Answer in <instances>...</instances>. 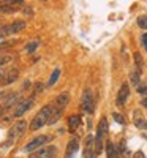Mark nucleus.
<instances>
[{
	"label": "nucleus",
	"instance_id": "nucleus-1",
	"mask_svg": "<svg viewBox=\"0 0 147 158\" xmlns=\"http://www.w3.org/2000/svg\"><path fill=\"white\" fill-rule=\"evenodd\" d=\"M51 111H52V104H44V106L40 109V112L32 118V122H30V131H36V130L41 128L43 125H46L48 120H49Z\"/></svg>",
	"mask_w": 147,
	"mask_h": 158
},
{
	"label": "nucleus",
	"instance_id": "nucleus-2",
	"mask_svg": "<svg viewBox=\"0 0 147 158\" xmlns=\"http://www.w3.org/2000/svg\"><path fill=\"white\" fill-rule=\"evenodd\" d=\"M25 27H27V22L22 21V19H16V21H13V22L8 24V25L0 27V32H2L3 35H15V33L22 32Z\"/></svg>",
	"mask_w": 147,
	"mask_h": 158
},
{
	"label": "nucleus",
	"instance_id": "nucleus-3",
	"mask_svg": "<svg viewBox=\"0 0 147 158\" xmlns=\"http://www.w3.org/2000/svg\"><path fill=\"white\" fill-rule=\"evenodd\" d=\"M106 131H108V122H106V118H101L100 123H98V128H97V136H95V150H97V153H101V150H103V139H104Z\"/></svg>",
	"mask_w": 147,
	"mask_h": 158
},
{
	"label": "nucleus",
	"instance_id": "nucleus-4",
	"mask_svg": "<svg viewBox=\"0 0 147 158\" xmlns=\"http://www.w3.org/2000/svg\"><path fill=\"white\" fill-rule=\"evenodd\" d=\"M81 108H82L86 112H89V114L93 112V109H95V100H93L92 90H89V89L84 90L82 98H81Z\"/></svg>",
	"mask_w": 147,
	"mask_h": 158
},
{
	"label": "nucleus",
	"instance_id": "nucleus-5",
	"mask_svg": "<svg viewBox=\"0 0 147 158\" xmlns=\"http://www.w3.org/2000/svg\"><path fill=\"white\" fill-rule=\"evenodd\" d=\"M25 130H27V122L18 120L15 125H13V128H10V131H8V141H11V138H13V141H15L16 138L22 136L25 133Z\"/></svg>",
	"mask_w": 147,
	"mask_h": 158
},
{
	"label": "nucleus",
	"instance_id": "nucleus-6",
	"mask_svg": "<svg viewBox=\"0 0 147 158\" xmlns=\"http://www.w3.org/2000/svg\"><path fill=\"white\" fill-rule=\"evenodd\" d=\"M51 141V138L48 136V135H40L38 138H35V139H32L27 146L24 147V150L25 152H35L36 149H40V147H43L46 142H49Z\"/></svg>",
	"mask_w": 147,
	"mask_h": 158
},
{
	"label": "nucleus",
	"instance_id": "nucleus-7",
	"mask_svg": "<svg viewBox=\"0 0 147 158\" xmlns=\"http://www.w3.org/2000/svg\"><path fill=\"white\" fill-rule=\"evenodd\" d=\"M56 153H57V149L54 146H44V147L36 149L30 155V158H54Z\"/></svg>",
	"mask_w": 147,
	"mask_h": 158
},
{
	"label": "nucleus",
	"instance_id": "nucleus-8",
	"mask_svg": "<svg viewBox=\"0 0 147 158\" xmlns=\"http://www.w3.org/2000/svg\"><path fill=\"white\" fill-rule=\"evenodd\" d=\"M33 101H35V98H33V97H30V98H27V100H22V101L18 104V106H16L15 112H13V117H15V118H19V117H22L25 112H27V111L32 108Z\"/></svg>",
	"mask_w": 147,
	"mask_h": 158
},
{
	"label": "nucleus",
	"instance_id": "nucleus-9",
	"mask_svg": "<svg viewBox=\"0 0 147 158\" xmlns=\"http://www.w3.org/2000/svg\"><path fill=\"white\" fill-rule=\"evenodd\" d=\"M128 97H130V85H128L127 82H124L122 85H120L119 92H117V97H116V104H117V106H120V108L125 106V103H127Z\"/></svg>",
	"mask_w": 147,
	"mask_h": 158
},
{
	"label": "nucleus",
	"instance_id": "nucleus-10",
	"mask_svg": "<svg viewBox=\"0 0 147 158\" xmlns=\"http://www.w3.org/2000/svg\"><path fill=\"white\" fill-rule=\"evenodd\" d=\"M21 98H22L21 92H11V94L6 97L5 103H3V109H10L13 106H18V104L21 103Z\"/></svg>",
	"mask_w": 147,
	"mask_h": 158
},
{
	"label": "nucleus",
	"instance_id": "nucleus-11",
	"mask_svg": "<svg viewBox=\"0 0 147 158\" xmlns=\"http://www.w3.org/2000/svg\"><path fill=\"white\" fill-rule=\"evenodd\" d=\"M70 103V94L68 92H62V94H59L57 97H56V100H54V106H57V108H62V109H65L66 108V104Z\"/></svg>",
	"mask_w": 147,
	"mask_h": 158
},
{
	"label": "nucleus",
	"instance_id": "nucleus-12",
	"mask_svg": "<svg viewBox=\"0 0 147 158\" xmlns=\"http://www.w3.org/2000/svg\"><path fill=\"white\" fill-rule=\"evenodd\" d=\"M18 77H19V70H18V68L10 70V71L5 74V77L2 79V82H0V84L10 85V84H13V82H16V81H18Z\"/></svg>",
	"mask_w": 147,
	"mask_h": 158
},
{
	"label": "nucleus",
	"instance_id": "nucleus-13",
	"mask_svg": "<svg viewBox=\"0 0 147 158\" xmlns=\"http://www.w3.org/2000/svg\"><path fill=\"white\" fill-rule=\"evenodd\" d=\"M63 114V109L62 108H57L52 104V111H51V115H49V120H48V125H54L60 120V117Z\"/></svg>",
	"mask_w": 147,
	"mask_h": 158
},
{
	"label": "nucleus",
	"instance_id": "nucleus-14",
	"mask_svg": "<svg viewBox=\"0 0 147 158\" xmlns=\"http://www.w3.org/2000/svg\"><path fill=\"white\" fill-rule=\"evenodd\" d=\"M78 149H79V141L76 139V138H73L70 142H68V146H66V150H65V158H73V155L78 152Z\"/></svg>",
	"mask_w": 147,
	"mask_h": 158
},
{
	"label": "nucleus",
	"instance_id": "nucleus-15",
	"mask_svg": "<svg viewBox=\"0 0 147 158\" xmlns=\"http://www.w3.org/2000/svg\"><path fill=\"white\" fill-rule=\"evenodd\" d=\"M79 125H81V115L71 114L68 117V128H70V131H76L79 128Z\"/></svg>",
	"mask_w": 147,
	"mask_h": 158
},
{
	"label": "nucleus",
	"instance_id": "nucleus-16",
	"mask_svg": "<svg viewBox=\"0 0 147 158\" xmlns=\"http://www.w3.org/2000/svg\"><path fill=\"white\" fill-rule=\"evenodd\" d=\"M135 125L139 128V130H147V122L144 120V117L139 114V111H135V118H133Z\"/></svg>",
	"mask_w": 147,
	"mask_h": 158
},
{
	"label": "nucleus",
	"instance_id": "nucleus-17",
	"mask_svg": "<svg viewBox=\"0 0 147 158\" xmlns=\"http://www.w3.org/2000/svg\"><path fill=\"white\" fill-rule=\"evenodd\" d=\"M59 77H60V68L59 67H56L54 68V71H52L51 73V76H49V79H48V87H52V85H54L57 81H59Z\"/></svg>",
	"mask_w": 147,
	"mask_h": 158
},
{
	"label": "nucleus",
	"instance_id": "nucleus-18",
	"mask_svg": "<svg viewBox=\"0 0 147 158\" xmlns=\"http://www.w3.org/2000/svg\"><path fill=\"white\" fill-rule=\"evenodd\" d=\"M18 11V6H13V5H5V3H0V13L2 15H15Z\"/></svg>",
	"mask_w": 147,
	"mask_h": 158
},
{
	"label": "nucleus",
	"instance_id": "nucleus-19",
	"mask_svg": "<svg viewBox=\"0 0 147 158\" xmlns=\"http://www.w3.org/2000/svg\"><path fill=\"white\" fill-rule=\"evenodd\" d=\"M38 46H40V40H32V41L25 46V52H27V54H33L38 49Z\"/></svg>",
	"mask_w": 147,
	"mask_h": 158
},
{
	"label": "nucleus",
	"instance_id": "nucleus-20",
	"mask_svg": "<svg viewBox=\"0 0 147 158\" xmlns=\"http://www.w3.org/2000/svg\"><path fill=\"white\" fill-rule=\"evenodd\" d=\"M135 63H136V68H138V71L141 73V71H142L144 60H142V56L139 54V52H135Z\"/></svg>",
	"mask_w": 147,
	"mask_h": 158
},
{
	"label": "nucleus",
	"instance_id": "nucleus-21",
	"mask_svg": "<svg viewBox=\"0 0 147 158\" xmlns=\"http://www.w3.org/2000/svg\"><path fill=\"white\" fill-rule=\"evenodd\" d=\"M139 77H141V73L136 70V71H133V73H130V81H131V84H135L136 87L139 85Z\"/></svg>",
	"mask_w": 147,
	"mask_h": 158
},
{
	"label": "nucleus",
	"instance_id": "nucleus-22",
	"mask_svg": "<svg viewBox=\"0 0 147 158\" xmlns=\"http://www.w3.org/2000/svg\"><path fill=\"white\" fill-rule=\"evenodd\" d=\"M2 3L13 5V6H19V5H24L25 2H24V0H2Z\"/></svg>",
	"mask_w": 147,
	"mask_h": 158
},
{
	"label": "nucleus",
	"instance_id": "nucleus-23",
	"mask_svg": "<svg viewBox=\"0 0 147 158\" xmlns=\"http://www.w3.org/2000/svg\"><path fill=\"white\" fill-rule=\"evenodd\" d=\"M93 146H95V138L92 135H89L86 138V149H93Z\"/></svg>",
	"mask_w": 147,
	"mask_h": 158
},
{
	"label": "nucleus",
	"instance_id": "nucleus-24",
	"mask_svg": "<svg viewBox=\"0 0 147 158\" xmlns=\"http://www.w3.org/2000/svg\"><path fill=\"white\" fill-rule=\"evenodd\" d=\"M138 25H139V29L147 30V16H139L138 18Z\"/></svg>",
	"mask_w": 147,
	"mask_h": 158
},
{
	"label": "nucleus",
	"instance_id": "nucleus-25",
	"mask_svg": "<svg viewBox=\"0 0 147 158\" xmlns=\"http://www.w3.org/2000/svg\"><path fill=\"white\" fill-rule=\"evenodd\" d=\"M11 60H13V57H11V56H2V57H0V68H3L5 65H6V63H10Z\"/></svg>",
	"mask_w": 147,
	"mask_h": 158
},
{
	"label": "nucleus",
	"instance_id": "nucleus-26",
	"mask_svg": "<svg viewBox=\"0 0 147 158\" xmlns=\"http://www.w3.org/2000/svg\"><path fill=\"white\" fill-rule=\"evenodd\" d=\"M112 117H114V120H116L117 123H120V125H125V118H124V115H122V114H117V112H114V114H112Z\"/></svg>",
	"mask_w": 147,
	"mask_h": 158
},
{
	"label": "nucleus",
	"instance_id": "nucleus-27",
	"mask_svg": "<svg viewBox=\"0 0 147 158\" xmlns=\"http://www.w3.org/2000/svg\"><path fill=\"white\" fill-rule=\"evenodd\" d=\"M84 156H86V158H95V156H97V150L86 149V150H84Z\"/></svg>",
	"mask_w": 147,
	"mask_h": 158
},
{
	"label": "nucleus",
	"instance_id": "nucleus-28",
	"mask_svg": "<svg viewBox=\"0 0 147 158\" xmlns=\"http://www.w3.org/2000/svg\"><path fill=\"white\" fill-rule=\"evenodd\" d=\"M138 94H141L142 97H147V87L145 85H138Z\"/></svg>",
	"mask_w": 147,
	"mask_h": 158
},
{
	"label": "nucleus",
	"instance_id": "nucleus-29",
	"mask_svg": "<svg viewBox=\"0 0 147 158\" xmlns=\"http://www.w3.org/2000/svg\"><path fill=\"white\" fill-rule=\"evenodd\" d=\"M43 89H44V85L43 84H35V89H33V94H41V92H43Z\"/></svg>",
	"mask_w": 147,
	"mask_h": 158
},
{
	"label": "nucleus",
	"instance_id": "nucleus-30",
	"mask_svg": "<svg viewBox=\"0 0 147 158\" xmlns=\"http://www.w3.org/2000/svg\"><path fill=\"white\" fill-rule=\"evenodd\" d=\"M22 13H24V15H27V16H33V10L29 8V6H24L22 8Z\"/></svg>",
	"mask_w": 147,
	"mask_h": 158
},
{
	"label": "nucleus",
	"instance_id": "nucleus-31",
	"mask_svg": "<svg viewBox=\"0 0 147 158\" xmlns=\"http://www.w3.org/2000/svg\"><path fill=\"white\" fill-rule=\"evenodd\" d=\"M141 43H142V46H144L145 51H147V32L141 35Z\"/></svg>",
	"mask_w": 147,
	"mask_h": 158
},
{
	"label": "nucleus",
	"instance_id": "nucleus-32",
	"mask_svg": "<svg viewBox=\"0 0 147 158\" xmlns=\"http://www.w3.org/2000/svg\"><path fill=\"white\" fill-rule=\"evenodd\" d=\"M141 104H142V106H144V108L147 109V98H145V97L142 98V101H141Z\"/></svg>",
	"mask_w": 147,
	"mask_h": 158
},
{
	"label": "nucleus",
	"instance_id": "nucleus-33",
	"mask_svg": "<svg viewBox=\"0 0 147 158\" xmlns=\"http://www.w3.org/2000/svg\"><path fill=\"white\" fill-rule=\"evenodd\" d=\"M135 158H144V153H142V152H138Z\"/></svg>",
	"mask_w": 147,
	"mask_h": 158
},
{
	"label": "nucleus",
	"instance_id": "nucleus-34",
	"mask_svg": "<svg viewBox=\"0 0 147 158\" xmlns=\"http://www.w3.org/2000/svg\"><path fill=\"white\" fill-rule=\"evenodd\" d=\"M3 38H5V35H3L2 32H0V44H2V41H3Z\"/></svg>",
	"mask_w": 147,
	"mask_h": 158
},
{
	"label": "nucleus",
	"instance_id": "nucleus-35",
	"mask_svg": "<svg viewBox=\"0 0 147 158\" xmlns=\"http://www.w3.org/2000/svg\"><path fill=\"white\" fill-rule=\"evenodd\" d=\"M2 114H3V108H0V117H2Z\"/></svg>",
	"mask_w": 147,
	"mask_h": 158
},
{
	"label": "nucleus",
	"instance_id": "nucleus-36",
	"mask_svg": "<svg viewBox=\"0 0 147 158\" xmlns=\"http://www.w3.org/2000/svg\"><path fill=\"white\" fill-rule=\"evenodd\" d=\"M41 2H48V0H41Z\"/></svg>",
	"mask_w": 147,
	"mask_h": 158
},
{
	"label": "nucleus",
	"instance_id": "nucleus-37",
	"mask_svg": "<svg viewBox=\"0 0 147 158\" xmlns=\"http://www.w3.org/2000/svg\"><path fill=\"white\" fill-rule=\"evenodd\" d=\"M0 3H2V0H0Z\"/></svg>",
	"mask_w": 147,
	"mask_h": 158
}]
</instances>
